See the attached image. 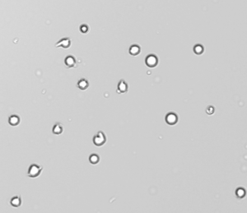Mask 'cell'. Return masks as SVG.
I'll use <instances>...</instances> for the list:
<instances>
[{
  "label": "cell",
  "instance_id": "obj_10",
  "mask_svg": "<svg viewBox=\"0 0 247 213\" xmlns=\"http://www.w3.org/2000/svg\"><path fill=\"white\" fill-rule=\"evenodd\" d=\"M129 51H130V54L132 56H137L139 55V54H140V52H141V48H140V46H139V45L134 44V45H132L130 46Z\"/></svg>",
  "mask_w": 247,
  "mask_h": 213
},
{
  "label": "cell",
  "instance_id": "obj_14",
  "mask_svg": "<svg viewBox=\"0 0 247 213\" xmlns=\"http://www.w3.org/2000/svg\"><path fill=\"white\" fill-rule=\"evenodd\" d=\"M204 46H203L202 45H200V44H198V45H196L194 46V52H195V54H198V55L202 54L204 53Z\"/></svg>",
  "mask_w": 247,
  "mask_h": 213
},
{
  "label": "cell",
  "instance_id": "obj_4",
  "mask_svg": "<svg viewBox=\"0 0 247 213\" xmlns=\"http://www.w3.org/2000/svg\"><path fill=\"white\" fill-rule=\"evenodd\" d=\"M166 122L169 125H175L178 122V115L175 112H169L166 115Z\"/></svg>",
  "mask_w": 247,
  "mask_h": 213
},
{
  "label": "cell",
  "instance_id": "obj_1",
  "mask_svg": "<svg viewBox=\"0 0 247 213\" xmlns=\"http://www.w3.org/2000/svg\"><path fill=\"white\" fill-rule=\"evenodd\" d=\"M42 170H43V167L40 165L36 163L31 164L30 167H29V170H28V177H30V178H36V177L40 175Z\"/></svg>",
  "mask_w": 247,
  "mask_h": 213
},
{
  "label": "cell",
  "instance_id": "obj_7",
  "mask_svg": "<svg viewBox=\"0 0 247 213\" xmlns=\"http://www.w3.org/2000/svg\"><path fill=\"white\" fill-rule=\"evenodd\" d=\"M64 63L66 65V67L68 68H74L76 66V59L74 58L73 55H68L64 59Z\"/></svg>",
  "mask_w": 247,
  "mask_h": 213
},
{
  "label": "cell",
  "instance_id": "obj_9",
  "mask_svg": "<svg viewBox=\"0 0 247 213\" xmlns=\"http://www.w3.org/2000/svg\"><path fill=\"white\" fill-rule=\"evenodd\" d=\"M8 123L12 126H17V125H18L20 124V117L17 114H12L8 118Z\"/></svg>",
  "mask_w": 247,
  "mask_h": 213
},
{
  "label": "cell",
  "instance_id": "obj_13",
  "mask_svg": "<svg viewBox=\"0 0 247 213\" xmlns=\"http://www.w3.org/2000/svg\"><path fill=\"white\" fill-rule=\"evenodd\" d=\"M89 161L91 164L96 165V164L99 163V161H100V156L96 153H93L89 156Z\"/></svg>",
  "mask_w": 247,
  "mask_h": 213
},
{
  "label": "cell",
  "instance_id": "obj_8",
  "mask_svg": "<svg viewBox=\"0 0 247 213\" xmlns=\"http://www.w3.org/2000/svg\"><path fill=\"white\" fill-rule=\"evenodd\" d=\"M10 204L14 207H20L21 204H22V198H21V196L20 195H16L14 197H12L11 198V200H10Z\"/></svg>",
  "mask_w": 247,
  "mask_h": 213
},
{
  "label": "cell",
  "instance_id": "obj_11",
  "mask_svg": "<svg viewBox=\"0 0 247 213\" xmlns=\"http://www.w3.org/2000/svg\"><path fill=\"white\" fill-rule=\"evenodd\" d=\"M88 87H89V82L86 80V78H82L77 82V87L80 90L84 91V90L87 89Z\"/></svg>",
  "mask_w": 247,
  "mask_h": 213
},
{
  "label": "cell",
  "instance_id": "obj_15",
  "mask_svg": "<svg viewBox=\"0 0 247 213\" xmlns=\"http://www.w3.org/2000/svg\"><path fill=\"white\" fill-rule=\"evenodd\" d=\"M236 195L238 198H242L245 196V190L243 188H238L236 190Z\"/></svg>",
  "mask_w": 247,
  "mask_h": 213
},
{
  "label": "cell",
  "instance_id": "obj_5",
  "mask_svg": "<svg viewBox=\"0 0 247 213\" xmlns=\"http://www.w3.org/2000/svg\"><path fill=\"white\" fill-rule=\"evenodd\" d=\"M71 39L69 37L63 38L55 44V47H63L64 49H68L71 45Z\"/></svg>",
  "mask_w": 247,
  "mask_h": 213
},
{
  "label": "cell",
  "instance_id": "obj_6",
  "mask_svg": "<svg viewBox=\"0 0 247 213\" xmlns=\"http://www.w3.org/2000/svg\"><path fill=\"white\" fill-rule=\"evenodd\" d=\"M117 93L119 94H123V93H125L128 91V84L125 81L124 79H121L119 83H118V87H117Z\"/></svg>",
  "mask_w": 247,
  "mask_h": 213
},
{
  "label": "cell",
  "instance_id": "obj_12",
  "mask_svg": "<svg viewBox=\"0 0 247 213\" xmlns=\"http://www.w3.org/2000/svg\"><path fill=\"white\" fill-rule=\"evenodd\" d=\"M63 131H64V126H63L60 123H56V124L53 126L52 132L53 133L55 134V135H59V134H61V133H63Z\"/></svg>",
  "mask_w": 247,
  "mask_h": 213
},
{
  "label": "cell",
  "instance_id": "obj_2",
  "mask_svg": "<svg viewBox=\"0 0 247 213\" xmlns=\"http://www.w3.org/2000/svg\"><path fill=\"white\" fill-rule=\"evenodd\" d=\"M106 142V137L102 131H99L93 137V143L97 147H102Z\"/></svg>",
  "mask_w": 247,
  "mask_h": 213
},
{
  "label": "cell",
  "instance_id": "obj_17",
  "mask_svg": "<svg viewBox=\"0 0 247 213\" xmlns=\"http://www.w3.org/2000/svg\"><path fill=\"white\" fill-rule=\"evenodd\" d=\"M89 31V27H88V26L86 25V24H83V25L80 26V31L82 32V33H86L87 31Z\"/></svg>",
  "mask_w": 247,
  "mask_h": 213
},
{
  "label": "cell",
  "instance_id": "obj_3",
  "mask_svg": "<svg viewBox=\"0 0 247 213\" xmlns=\"http://www.w3.org/2000/svg\"><path fill=\"white\" fill-rule=\"evenodd\" d=\"M146 65L149 68H155L158 64V56L155 55L153 54H148L145 59Z\"/></svg>",
  "mask_w": 247,
  "mask_h": 213
},
{
  "label": "cell",
  "instance_id": "obj_16",
  "mask_svg": "<svg viewBox=\"0 0 247 213\" xmlns=\"http://www.w3.org/2000/svg\"><path fill=\"white\" fill-rule=\"evenodd\" d=\"M214 111H215V108L213 107V105H208L207 109H206V113L208 115H212L214 113Z\"/></svg>",
  "mask_w": 247,
  "mask_h": 213
}]
</instances>
